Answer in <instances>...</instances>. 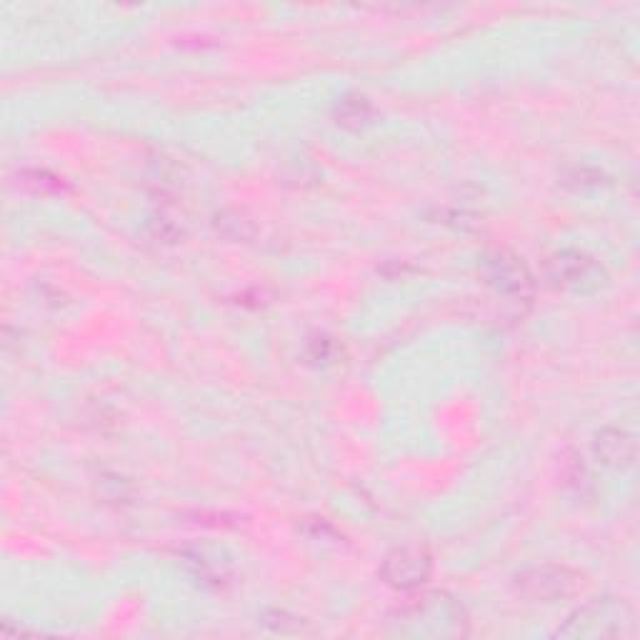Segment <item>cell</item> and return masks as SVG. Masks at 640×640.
Returning <instances> with one entry per match:
<instances>
[{
    "mask_svg": "<svg viewBox=\"0 0 640 640\" xmlns=\"http://www.w3.org/2000/svg\"><path fill=\"white\" fill-rule=\"evenodd\" d=\"M398 636L414 638H463L470 633L468 613L451 593L435 591L410 601L393 616Z\"/></svg>",
    "mask_w": 640,
    "mask_h": 640,
    "instance_id": "1",
    "label": "cell"
},
{
    "mask_svg": "<svg viewBox=\"0 0 640 640\" xmlns=\"http://www.w3.org/2000/svg\"><path fill=\"white\" fill-rule=\"evenodd\" d=\"M558 636L566 638H633L636 613L626 601L595 598L571 613Z\"/></svg>",
    "mask_w": 640,
    "mask_h": 640,
    "instance_id": "2",
    "label": "cell"
},
{
    "mask_svg": "<svg viewBox=\"0 0 640 640\" xmlns=\"http://www.w3.org/2000/svg\"><path fill=\"white\" fill-rule=\"evenodd\" d=\"M546 278L556 291L571 295H593L608 286V270L591 253L566 248L546 263Z\"/></svg>",
    "mask_w": 640,
    "mask_h": 640,
    "instance_id": "3",
    "label": "cell"
},
{
    "mask_svg": "<svg viewBox=\"0 0 640 640\" xmlns=\"http://www.w3.org/2000/svg\"><path fill=\"white\" fill-rule=\"evenodd\" d=\"M583 585L585 575L581 571L556 563L531 566L513 578L515 593L533 603H558L573 598L583 591Z\"/></svg>",
    "mask_w": 640,
    "mask_h": 640,
    "instance_id": "4",
    "label": "cell"
},
{
    "mask_svg": "<svg viewBox=\"0 0 640 640\" xmlns=\"http://www.w3.org/2000/svg\"><path fill=\"white\" fill-rule=\"evenodd\" d=\"M480 276L486 278V283L493 288L496 293L505 298H515V301H525L533 295V274L525 266V260L515 253L505 248L488 251L480 256Z\"/></svg>",
    "mask_w": 640,
    "mask_h": 640,
    "instance_id": "5",
    "label": "cell"
},
{
    "mask_svg": "<svg viewBox=\"0 0 640 640\" xmlns=\"http://www.w3.org/2000/svg\"><path fill=\"white\" fill-rule=\"evenodd\" d=\"M433 575V556L426 546H398L381 563V581L393 591H416Z\"/></svg>",
    "mask_w": 640,
    "mask_h": 640,
    "instance_id": "6",
    "label": "cell"
},
{
    "mask_svg": "<svg viewBox=\"0 0 640 640\" xmlns=\"http://www.w3.org/2000/svg\"><path fill=\"white\" fill-rule=\"evenodd\" d=\"M593 455L606 468L626 470L636 463V438L624 428H603L593 438Z\"/></svg>",
    "mask_w": 640,
    "mask_h": 640,
    "instance_id": "7",
    "label": "cell"
},
{
    "mask_svg": "<svg viewBox=\"0 0 640 640\" xmlns=\"http://www.w3.org/2000/svg\"><path fill=\"white\" fill-rule=\"evenodd\" d=\"M181 563L186 566V571L196 578L206 589H223L231 581V568L225 560L218 556H210L203 548H186L181 550Z\"/></svg>",
    "mask_w": 640,
    "mask_h": 640,
    "instance_id": "8",
    "label": "cell"
},
{
    "mask_svg": "<svg viewBox=\"0 0 640 640\" xmlns=\"http://www.w3.org/2000/svg\"><path fill=\"white\" fill-rule=\"evenodd\" d=\"M333 120L346 130H363L375 120V108L365 95L350 93L336 103V108H333Z\"/></svg>",
    "mask_w": 640,
    "mask_h": 640,
    "instance_id": "9",
    "label": "cell"
},
{
    "mask_svg": "<svg viewBox=\"0 0 640 640\" xmlns=\"http://www.w3.org/2000/svg\"><path fill=\"white\" fill-rule=\"evenodd\" d=\"M216 228L218 233H223L231 241H251L253 233H256L253 223L241 213H221L216 218Z\"/></svg>",
    "mask_w": 640,
    "mask_h": 640,
    "instance_id": "10",
    "label": "cell"
},
{
    "mask_svg": "<svg viewBox=\"0 0 640 640\" xmlns=\"http://www.w3.org/2000/svg\"><path fill=\"white\" fill-rule=\"evenodd\" d=\"M568 455H571V458L560 463V478H563L566 486L583 490V486L589 484V470H585L583 458L575 451H568Z\"/></svg>",
    "mask_w": 640,
    "mask_h": 640,
    "instance_id": "11",
    "label": "cell"
},
{
    "mask_svg": "<svg viewBox=\"0 0 640 640\" xmlns=\"http://www.w3.org/2000/svg\"><path fill=\"white\" fill-rule=\"evenodd\" d=\"M311 358L315 363H333L336 361V353H338V344L333 338H328V336H321V338H315L313 344H311Z\"/></svg>",
    "mask_w": 640,
    "mask_h": 640,
    "instance_id": "12",
    "label": "cell"
},
{
    "mask_svg": "<svg viewBox=\"0 0 640 640\" xmlns=\"http://www.w3.org/2000/svg\"><path fill=\"white\" fill-rule=\"evenodd\" d=\"M21 178H23V183H33V188L40 190V193L63 188V183H60L58 178H50V173H46V171H28V173H23Z\"/></svg>",
    "mask_w": 640,
    "mask_h": 640,
    "instance_id": "13",
    "label": "cell"
}]
</instances>
